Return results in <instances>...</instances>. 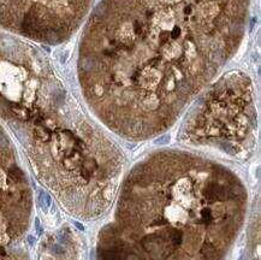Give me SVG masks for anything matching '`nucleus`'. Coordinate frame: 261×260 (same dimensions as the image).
<instances>
[{"label": "nucleus", "mask_w": 261, "mask_h": 260, "mask_svg": "<svg viewBox=\"0 0 261 260\" xmlns=\"http://www.w3.org/2000/svg\"><path fill=\"white\" fill-rule=\"evenodd\" d=\"M154 29L184 33L233 53L246 25L248 0H134Z\"/></svg>", "instance_id": "f257e3e1"}, {"label": "nucleus", "mask_w": 261, "mask_h": 260, "mask_svg": "<svg viewBox=\"0 0 261 260\" xmlns=\"http://www.w3.org/2000/svg\"><path fill=\"white\" fill-rule=\"evenodd\" d=\"M93 0H0V28L40 42H60L76 30Z\"/></svg>", "instance_id": "f03ea898"}, {"label": "nucleus", "mask_w": 261, "mask_h": 260, "mask_svg": "<svg viewBox=\"0 0 261 260\" xmlns=\"http://www.w3.org/2000/svg\"><path fill=\"white\" fill-rule=\"evenodd\" d=\"M53 251H54V253H57V254H60V253H63V252H64V249H63L60 246H58V245L53 246Z\"/></svg>", "instance_id": "7ed1b4c3"}, {"label": "nucleus", "mask_w": 261, "mask_h": 260, "mask_svg": "<svg viewBox=\"0 0 261 260\" xmlns=\"http://www.w3.org/2000/svg\"><path fill=\"white\" fill-rule=\"evenodd\" d=\"M181 240H182V235L178 234V232H176L175 236H173V241H175L176 243H179V242H181Z\"/></svg>", "instance_id": "20e7f679"}, {"label": "nucleus", "mask_w": 261, "mask_h": 260, "mask_svg": "<svg viewBox=\"0 0 261 260\" xmlns=\"http://www.w3.org/2000/svg\"><path fill=\"white\" fill-rule=\"evenodd\" d=\"M75 225H76V227H77L80 230H83V229H84V228H83V225H81L78 222H75Z\"/></svg>", "instance_id": "39448f33"}, {"label": "nucleus", "mask_w": 261, "mask_h": 260, "mask_svg": "<svg viewBox=\"0 0 261 260\" xmlns=\"http://www.w3.org/2000/svg\"><path fill=\"white\" fill-rule=\"evenodd\" d=\"M28 241H29L30 245H34V241H35V240L33 238V236H29V237H28Z\"/></svg>", "instance_id": "423d86ee"}]
</instances>
